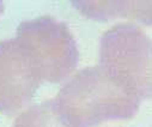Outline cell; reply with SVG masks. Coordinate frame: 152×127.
Returning <instances> with one entry per match:
<instances>
[{"instance_id":"obj_1","label":"cell","mask_w":152,"mask_h":127,"mask_svg":"<svg viewBox=\"0 0 152 127\" xmlns=\"http://www.w3.org/2000/svg\"><path fill=\"white\" fill-rule=\"evenodd\" d=\"M13 127H72L64 122L62 117L45 109V107L31 108L23 113L15 122Z\"/></svg>"}]
</instances>
